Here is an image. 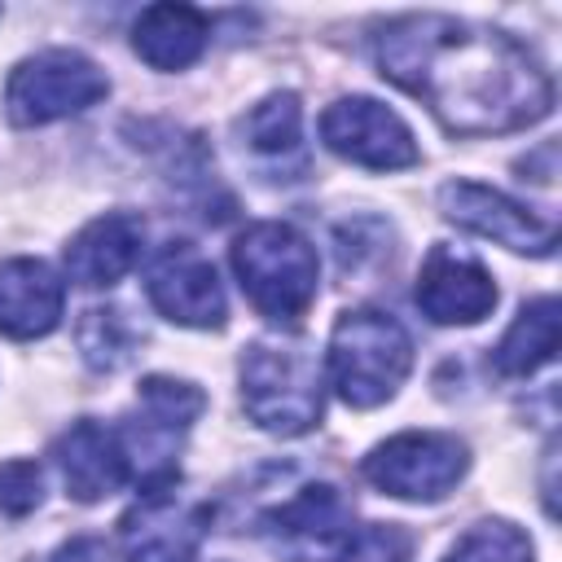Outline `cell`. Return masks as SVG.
<instances>
[{
  "label": "cell",
  "instance_id": "1",
  "mask_svg": "<svg viewBox=\"0 0 562 562\" xmlns=\"http://www.w3.org/2000/svg\"><path fill=\"white\" fill-rule=\"evenodd\" d=\"M373 57L382 79L417 97L452 136H501L553 110L540 61L505 31L443 13H404L378 26Z\"/></svg>",
  "mask_w": 562,
  "mask_h": 562
},
{
  "label": "cell",
  "instance_id": "2",
  "mask_svg": "<svg viewBox=\"0 0 562 562\" xmlns=\"http://www.w3.org/2000/svg\"><path fill=\"white\" fill-rule=\"evenodd\" d=\"M241 408L268 435H307L325 413L321 360L307 338L268 334L241 347Z\"/></svg>",
  "mask_w": 562,
  "mask_h": 562
},
{
  "label": "cell",
  "instance_id": "3",
  "mask_svg": "<svg viewBox=\"0 0 562 562\" xmlns=\"http://www.w3.org/2000/svg\"><path fill=\"white\" fill-rule=\"evenodd\" d=\"M228 259H233L241 294L250 299L259 316L290 325L312 307L316 285H321V259L294 224L285 220L246 224L233 237Z\"/></svg>",
  "mask_w": 562,
  "mask_h": 562
},
{
  "label": "cell",
  "instance_id": "4",
  "mask_svg": "<svg viewBox=\"0 0 562 562\" xmlns=\"http://www.w3.org/2000/svg\"><path fill=\"white\" fill-rule=\"evenodd\" d=\"M329 386L351 408L386 404L413 369V338L408 329L378 307H356L334 321L329 334Z\"/></svg>",
  "mask_w": 562,
  "mask_h": 562
},
{
  "label": "cell",
  "instance_id": "5",
  "mask_svg": "<svg viewBox=\"0 0 562 562\" xmlns=\"http://www.w3.org/2000/svg\"><path fill=\"white\" fill-rule=\"evenodd\" d=\"M259 540L281 562H342L356 540V509L334 483H303L259 514Z\"/></svg>",
  "mask_w": 562,
  "mask_h": 562
},
{
  "label": "cell",
  "instance_id": "6",
  "mask_svg": "<svg viewBox=\"0 0 562 562\" xmlns=\"http://www.w3.org/2000/svg\"><path fill=\"white\" fill-rule=\"evenodd\" d=\"M110 92L105 70L75 48H44L13 66L4 83V114L13 127H40L97 105Z\"/></svg>",
  "mask_w": 562,
  "mask_h": 562
},
{
  "label": "cell",
  "instance_id": "7",
  "mask_svg": "<svg viewBox=\"0 0 562 562\" xmlns=\"http://www.w3.org/2000/svg\"><path fill=\"white\" fill-rule=\"evenodd\" d=\"M470 470V448L448 430H404L378 443L360 474L400 501H443Z\"/></svg>",
  "mask_w": 562,
  "mask_h": 562
},
{
  "label": "cell",
  "instance_id": "8",
  "mask_svg": "<svg viewBox=\"0 0 562 562\" xmlns=\"http://www.w3.org/2000/svg\"><path fill=\"white\" fill-rule=\"evenodd\" d=\"M211 531V505L176 483L145 487L119 518V544L127 562H193Z\"/></svg>",
  "mask_w": 562,
  "mask_h": 562
},
{
  "label": "cell",
  "instance_id": "9",
  "mask_svg": "<svg viewBox=\"0 0 562 562\" xmlns=\"http://www.w3.org/2000/svg\"><path fill=\"white\" fill-rule=\"evenodd\" d=\"M321 140L369 171H400L417 162V140L408 132V123L386 110L373 97H342L321 114Z\"/></svg>",
  "mask_w": 562,
  "mask_h": 562
},
{
  "label": "cell",
  "instance_id": "10",
  "mask_svg": "<svg viewBox=\"0 0 562 562\" xmlns=\"http://www.w3.org/2000/svg\"><path fill=\"white\" fill-rule=\"evenodd\" d=\"M145 294L167 321L189 325V329H220L228 321V299H224L220 272L189 241H167L154 255V263L145 272Z\"/></svg>",
  "mask_w": 562,
  "mask_h": 562
},
{
  "label": "cell",
  "instance_id": "11",
  "mask_svg": "<svg viewBox=\"0 0 562 562\" xmlns=\"http://www.w3.org/2000/svg\"><path fill=\"white\" fill-rule=\"evenodd\" d=\"M439 211L457 228L492 237L518 255H553V246H558V224L549 215H536L531 206H522L479 180H448L439 189Z\"/></svg>",
  "mask_w": 562,
  "mask_h": 562
},
{
  "label": "cell",
  "instance_id": "12",
  "mask_svg": "<svg viewBox=\"0 0 562 562\" xmlns=\"http://www.w3.org/2000/svg\"><path fill=\"white\" fill-rule=\"evenodd\" d=\"M413 299L435 325H474L496 307V281L470 250L439 241L422 259Z\"/></svg>",
  "mask_w": 562,
  "mask_h": 562
},
{
  "label": "cell",
  "instance_id": "13",
  "mask_svg": "<svg viewBox=\"0 0 562 562\" xmlns=\"http://www.w3.org/2000/svg\"><path fill=\"white\" fill-rule=\"evenodd\" d=\"M140 250H145V220L132 211H105L70 237V246L61 250V263L75 285L101 290L123 281L140 263Z\"/></svg>",
  "mask_w": 562,
  "mask_h": 562
},
{
  "label": "cell",
  "instance_id": "14",
  "mask_svg": "<svg viewBox=\"0 0 562 562\" xmlns=\"http://www.w3.org/2000/svg\"><path fill=\"white\" fill-rule=\"evenodd\" d=\"M53 461L61 470L66 492L75 501H83V505H92L101 496H114L123 483H132L119 430H110V426H101L92 417H79L66 435H57Z\"/></svg>",
  "mask_w": 562,
  "mask_h": 562
},
{
  "label": "cell",
  "instance_id": "15",
  "mask_svg": "<svg viewBox=\"0 0 562 562\" xmlns=\"http://www.w3.org/2000/svg\"><path fill=\"white\" fill-rule=\"evenodd\" d=\"M66 312V285L44 259H4L0 263V334L4 338H44Z\"/></svg>",
  "mask_w": 562,
  "mask_h": 562
},
{
  "label": "cell",
  "instance_id": "16",
  "mask_svg": "<svg viewBox=\"0 0 562 562\" xmlns=\"http://www.w3.org/2000/svg\"><path fill=\"white\" fill-rule=\"evenodd\" d=\"M211 18L193 4H149L132 26V48L154 70H184L202 57Z\"/></svg>",
  "mask_w": 562,
  "mask_h": 562
},
{
  "label": "cell",
  "instance_id": "17",
  "mask_svg": "<svg viewBox=\"0 0 562 562\" xmlns=\"http://www.w3.org/2000/svg\"><path fill=\"white\" fill-rule=\"evenodd\" d=\"M553 356H558V299L540 294V299L522 303L514 325L492 347V369L501 378H531Z\"/></svg>",
  "mask_w": 562,
  "mask_h": 562
},
{
  "label": "cell",
  "instance_id": "18",
  "mask_svg": "<svg viewBox=\"0 0 562 562\" xmlns=\"http://www.w3.org/2000/svg\"><path fill=\"white\" fill-rule=\"evenodd\" d=\"M75 338H79V356L88 360V369L97 373H114L123 364H132V356L140 351L145 334L136 329V321L114 307V303H97L79 316L75 325Z\"/></svg>",
  "mask_w": 562,
  "mask_h": 562
},
{
  "label": "cell",
  "instance_id": "19",
  "mask_svg": "<svg viewBox=\"0 0 562 562\" xmlns=\"http://www.w3.org/2000/svg\"><path fill=\"white\" fill-rule=\"evenodd\" d=\"M241 132V145L259 158H281V154H294L299 149V136H303V110H299V97L294 92H268L259 105L246 110V119L237 123Z\"/></svg>",
  "mask_w": 562,
  "mask_h": 562
},
{
  "label": "cell",
  "instance_id": "20",
  "mask_svg": "<svg viewBox=\"0 0 562 562\" xmlns=\"http://www.w3.org/2000/svg\"><path fill=\"white\" fill-rule=\"evenodd\" d=\"M206 408V395L184 382V378H167V373H149L140 386H136V417L167 430V435H189V426L202 417Z\"/></svg>",
  "mask_w": 562,
  "mask_h": 562
},
{
  "label": "cell",
  "instance_id": "21",
  "mask_svg": "<svg viewBox=\"0 0 562 562\" xmlns=\"http://www.w3.org/2000/svg\"><path fill=\"white\" fill-rule=\"evenodd\" d=\"M443 562H531V540L505 522V518H487V522H474L452 549Z\"/></svg>",
  "mask_w": 562,
  "mask_h": 562
},
{
  "label": "cell",
  "instance_id": "22",
  "mask_svg": "<svg viewBox=\"0 0 562 562\" xmlns=\"http://www.w3.org/2000/svg\"><path fill=\"white\" fill-rule=\"evenodd\" d=\"M408 558H413V540L400 522H369L356 531L342 562H408Z\"/></svg>",
  "mask_w": 562,
  "mask_h": 562
},
{
  "label": "cell",
  "instance_id": "23",
  "mask_svg": "<svg viewBox=\"0 0 562 562\" xmlns=\"http://www.w3.org/2000/svg\"><path fill=\"white\" fill-rule=\"evenodd\" d=\"M44 501V474L35 461H4L0 465V509L9 518H22L31 509H40Z\"/></svg>",
  "mask_w": 562,
  "mask_h": 562
},
{
  "label": "cell",
  "instance_id": "24",
  "mask_svg": "<svg viewBox=\"0 0 562 562\" xmlns=\"http://www.w3.org/2000/svg\"><path fill=\"white\" fill-rule=\"evenodd\" d=\"M48 562H114L110 558V544L97 540V536H75L70 544H61Z\"/></svg>",
  "mask_w": 562,
  "mask_h": 562
}]
</instances>
